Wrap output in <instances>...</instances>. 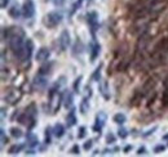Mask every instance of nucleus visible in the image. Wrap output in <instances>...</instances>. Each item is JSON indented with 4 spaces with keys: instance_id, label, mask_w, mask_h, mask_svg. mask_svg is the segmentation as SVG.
I'll return each instance as SVG.
<instances>
[{
    "instance_id": "nucleus-32",
    "label": "nucleus",
    "mask_w": 168,
    "mask_h": 157,
    "mask_svg": "<svg viewBox=\"0 0 168 157\" xmlns=\"http://www.w3.org/2000/svg\"><path fill=\"white\" fill-rule=\"evenodd\" d=\"M162 101H163V104H164V106H168V89H166V90L163 91V98H162Z\"/></svg>"
},
{
    "instance_id": "nucleus-36",
    "label": "nucleus",
    "mask_w": 168,
    "mask_h": 157,
    "mask_svg": "<svg viewBox=\"0 0 168 157\" xmlns=\"http://www.w3.org/2000/svg\"><path fill=\"white\" fill-rule=\"evenodd\" d=\"M156 129H158V126H154V127H153V129H150V130H148V131H146V133H144V137H149V135H150V134H153V133H154V131H155Z\"/></svg>"
},
{
    "instance_id": "nucleus-4",
    "label": "nucleus",
    "mask_w": 168,
    "mask_h": 157,
    "mask_svg": "<svg viewBox=\"0 0 168 157\" xmlns=\"http://www.w3.org/2000/svg\"><path fill=\"white\" fill-rule=\"evenodd\" d=\"M85 17H87V22H88V26H89V30H91L92 36H96V32H97V30H98V27H100L97 12L91 10V12L87 13V16H85Z\"/></svg>"
},
{
    "instance_id": "nucleus-15",
    "label": "nucleus",
    "mask_w": 168,
    "mask_h": 157,
    "mask_svg": "<svg viewBox=\"0 0 168 157\" xmlns=\"http://www.w3.org/2000/svg\"><path fill=\"white\" fill-rule=\"evenodd\" d=\"M66 125L67 127H73L74 125H76V113H75V108H70L69 113L66 116Z\"/></svg>"
},
{
    "instance_id": "nucleus-3",
    "label": "nucleus",
    "mask_w": 168,
    "mask_h": 157,
    "mask_svg": "<svg viewBox=\"0 0 168 157\" xmlns=\"http://www.w3.org/2000/svg\"><path fill=\"white\" fill-rule=\"evenodd\" d=\"M62 18H63V17H62V13H61V12L52 10V12H49L48 14H45L44 24L48 28H55V27L58 26L61 22H62Z\"/></svg>"
},
{
    "instance_id": "nucleus-8",
    "label": "nucleus",
    "mask_w": 168,
    "mask_h": 157,
    "mask_svg": "<svg viewBox=\"0 0 168 157\" xmlns=\"http://www.w3.org/2000/svg\"><path fill=\"white\" fill-rule=\"evenodd\" d=\"M48 85V80H47V76L44 75H40V73H36L33 80V88L35 90H44Z\"/></svg>"
},
{
    "instance_id": "nucleus-35",
    "label": "nucleus",
    "mask_w": 168,
    "mask_h": 157,
    "mask_svg": "<svg viewBox=\"0 0 168 157\" xmlns=\"http://www.w3.org/2000/svg\"><path fill=\"white\" fill-rule=\"evenodd\" d=\"M81 1H83V0H76V3H75V4L73 5V9H71V13H74L75 10H76L78 8H79V6L81 5Z\"/></svg>"
},
{
    "instance_id": "nucleus-14",
    "label": "nucleus",
    "mask_w": 168,
    "mask_h": 157,
    "mask_svg": "<svg viewBox=\"0 0 168 157\" xmlns=\"http://www.w3.org/2000/svg\"><path fill=\"white\" fill-rule=\"evenodd\" d=\"M26 140H27V147H30V148H35L36 145L39 144V140H38V137L35 135L34 133H31V130H28L27 131V134H26Z\"/></svg>"
},
{
    "instance_id": "nucleus-18",
    "label": "nucleus",
    "mask_w": 168,
    "mask_h": 157,
    "mask_svg": "<svg viewBox=\"0 0 168 157\" xmlns=\"http://www.w3.org/2000/svg\"><path fill=\"white\" fill-rule=\"evenodd\" d=\"M79 109H80V113H81V115H87V112L89 111V97H87V95H85V97L81 99Z\"/></svg>"
},
{
    "instance_id": "nucleus-27",
    "label": "nucleus",
    "mask_w": 168,
    "mask_h": 157,
    "mask_svg": "<svg viewBox=\"0 0 168 157\" xmlns=\"http://www.w3.org/2000/svg\"><path fill=\"white\" fill-rule=\"evenodd\" d=\"M118 137L120 139H126L128 137V130L124 129V127H119V129H118Z\"/></svg>"
},
{
    "instance_id": "nucleus-20",
    "label": "nucleus",
    "mask_w": 168,
    "mask_h": 157,
    "mask_svg": "<svg viewBox=\"0 0 168 157\" xmlns=\"http://www.w3.org/2000/svg\"><path fill=\"white\" fill-rule=\"evenodd\" d=\"M23 148H25V144H22V143H18V144H17V143H16V144L10 145L8 153H9V155H18V153L22 151Z\"/></svg>"
},
{
    "instance_id": "nucleus-16",
    "label": "nucleus",
    "mask_w": 168,
    "mask_h": 157,
    "mask_svg": "<svg viewBox=\"0 0 168 157\" xmlns=\"http://www.w3.org/2000/svg\"><path fill=\"white\" fill-rule=\"evenodd\" d=\"M65 126H63L62 124L57 122L55 126H53V135H55L56 138H62L63 135H65Z\"/></svg>"
},
{
    "instance_id": "nucleus-7",
    "label": "nucleus",
    "mask_w": 168,
    "mask_h": 157,
    "mask_svg": "<svg viewBox=\"0 0 168 157\" xmlns=\"http://www.w3.org/2000/svg\"><path fill=\"white\" fill-rule=\"evenodd\" d=\"M89 53H91V62L93 63L96 59L98 58L100 53H101V45L97 41L96 36H92V41L89 44Z\"/></svg>"
},
{
    "instance_id": "nucleus-12",
    "label": "nucleus",
    "mask_w": 168,
    "mask_h": 157,
    "mask_svg": "<svg viewBox=\"0 0 168 157\" xmlns=\"http://www.w3.org/2000/svg\"><path fill=\"white\" fill-rule=\"evenodd\" d=\"M62 97H63V107L66 109H70L74 107V94L73 91L66 90L62 93Z\"/></svg>"
},
{
    "instance_id": "nucleus-42",
    "label": "nucleus",
    "mask_w": 168,
    "mask_h": 157,
    "mask_svg": "<svg viewBox=\"0 0 168 157\" xmlns=\"http://www.w3.org/2000/svg\"><path fill=\"white\" fill-rule=\"evenodd\" d=\"M4 117H5V111H4V108L1 109V120H4Z\"/></svg>"
},
{
    "instance_id": "nucleus-41",
    "label": "nucleus",
    "mask_w": 168,
    "mask_h": 157,
    "mask_svg": "<svg viewBox=\"0 0 168 157\" xmlns=\"http://www.w3.org/2000/svg\"><path fill=\"white\" fill-rule=\"evenodd\" d=\"M26 155H35L34 148H33V149H30V151H27V152H26Z\"/></svg>"
},
{
    "instance_id": "nucleus-40",
    "label": "nucleus",
    "mask_w": 168,
    "mask_h": 157,
    "mask_svg": "<svg viewBox=\"0 0 168 157\" xmlns=\"http://www.w3.org/2000/svg\"><path fill=\"white\" fill-rule=\"evenodd\" d=\"M129 149H132V145H131V144H128V145H126V148H124V152H128Z\"/></svg>"
},
{
    "instance_id": "nucleus-2",
    "label": "nucleus",
    "mask_w": 168,
    "mask_h": 157,
    "mask_svg": "<svg viewBox=\"0 0 168 157\" xmlns=\"http://www.w3.org/2000/svg\"><path fill=\"white\" fill-rule=\"evenodd\" d=\"M36 115H38V108L35 106V103H31L28 104L25 111L22 112V115H20L18 121L20 124L25 125L28 130H33L36 125Z\"/></svg>"
},
{
    "instance_id": "nucleus-10",
    "label": "nucleus",
    "mask_w": 168,
    "mask_h": 157,
    "mask_svg": "<svg viewBox=\"0 0 168 157\" xmlns=\"http://www.w3.org/2000/svg\"><path fill=\"white\" fill-rule=\"evenodd\" d=\"M22 16L25 18H33L35 16V4L33 0H26L22 5Z\"/></svg>"
},
{
    "instance_id": "nucleus-11",
    "label": "nucleus",
    "mask_w": 168,
    "mask_h": 157,
    "mask_svg": "<svg viewBox=\"0 0 168 157\" xmlns=\"http://www.w3.org/2000/svg\"><path fill=\"white\" fill-rule=\"evenodd\" d=\"M49 57H51V50L45 46H41L40 49H38L36 54H35V59L38 62H45V60L49 59Z\"/></svg>"
},
{
    "instance_id": "nucleus-31",
    "label": "nucleus",
    "mask_w": 168,
    "mask_h": 157,
    "mask_svg": "<svg viewBox=\"0 0 168 157\" xmlns=\"http://www.w3.org/2000/svg\"><path fill=\"white\" fill-rule=\"evenodd\" d=\"M92 145H93V140H92V139H89V140H87V142L84 143L83 148L85 149V151H89V149L92 148Z\"/></svg>"
},
{
    "instance_id": "nucleus-30",
    "label": "nucleus",
    "mask_w": 168,
    "mask_h": 157,
    "mask_svg": "<svg viewBox=\"0 0 168 157\" xmlns=\"http://www.w3.org/2000/svg\"><path fill=\"white\" fill-rule=\"evenodd\" d=\"M115 142V135H114L113 133H109V134H106V143L108 144H111Z\"/></svg>"
},
{
    "instance_id": "nucleus-29",
    "label": "nucleus",
    "mask_w": 168,
    "mask_h": 157,
    "mask_svg": "<svg viewBox=\"0 0 168 157\" xmlns=\"http://www.w3.org/2000/svg\"><path fill=\"white\" fill-rule=\"evenodd\" d=\"M85 135H87V127H85V126H80L79 127V131H78V138L83 139V138H85Z\"/></svg>"
},
{
    "instance_id": "nucleus-26",
    "label": "nucleus",
    "mask_w": 168,
    "mask_h": 157,
    "mask_svg": "<svg viewBox=\"0 0 168 157\" xmlns=\"http://www.w3.org/2000/svg\"><path fill=\"white\" fill-rule=\"evenodd\" d=\"M10 134H12V137L16 138V139H20L23 135L22 131H21L20 129H17V127H12V129H10Z\"/></svg>"
},
{
    "instance_id": "nucleus-39",
    "label": "nucleus",
    "mask_w": 168,
    "mask_h": 157,
    "mask_svg": "<svg viewBox=\"0 0 168 157\" xmlns=\"http://www.w3.org/2000/svg\"><path fill=\"white\" fill-rule=\"evenodd\" d=\"M146 148L145 147H141V148H138V151H137V155L140 156V155H146Z\"/></svg>"
},
{
    "instance_id": "nucleus-6",
    "label": "nucleus",
    "mask_w": 168,
    "mask_h": 157,
    "mask_svg": "<svg viewBox=\"0 0 168 157\" xmlns=\"http://www.w3.org/2000/svg\"><path fill=\"white\" fill-rule=\"evenodd\" d=\"M33 52H34V41L31 40L30 37L26 39L25 41V46H23V53H22V57H21V62H27L30 60L31 55H33Z\"/></svg>"
},
{
    "instance_id": "nucleus-13",
    "label": "nucleus",
    "mask_w": 168,
    "mask_h": 157,
    "mask_svg": "<svg viewBox=\"0 0 168 157\" xmlns=\"http://www.w3.org/2000/svg\"><path fill=\"white\" fill-rule=\"evenodd\" d=\"M98 89H100V93L103 97L105 101H109L110 99V91H109V83L106 80L103 81H100V85H98Z\"/></svg>"
},
{
    "instance_id": "nucleus-5",
    "label": "nucleus",
    "mask_w": 168,
    "mask_h": 157,
    "mask_svg": "<svg viewBox=\"0 0 168 157\" xmlns=\"http://www.w3.org/2000/svg\"><path fill=\"white\" fill-rule=\"evenodd\" d=\"M106 120H108V116H106V113L103 112V111H100L97 115H96V117H95V124H93V126H92V130H93L95 133H97V134L101 135L102 127L105 126Z\"/></svg>"
},
{
    "instance_id": "nucleus-25",
    "label": "nucleus",
    "mask_w": 168,
    "mask_h": 157,
    "mask_svg": "<svg viewBox=\"0 0 168 157\" xmlns=\"http://www.w3.org/2000/svg\"><path fill=\"white\" fill-rule=\"evenodd\" d=\"M81 80H83V76H78L76 78H75V81H74V84H73V90L75 93H79L80 91V85H81Z\"/></svg>"
},
{
    "instance_id": "nucleus-9",
    "label": "nucleus",
    "mask_w": 168,
    "mask_h": 157,
    "mask_svg": "<svg viewBox=\"0 0 168 157\" xmlns=\"http://www.w3.org/2000/svg\"><path fill=\"white\" fill-rule=\"evenodd\" d=\"M71 44V36H70V32L67 30H63L61 32L60 37H58V45H60V49L62 52L67 50V48L70 46Z\"/></svg>"
},
{
    "instance_id": "nucleus-34",
    "label": "nucleus",
    "mask_w": 168,
    "mask_h": 157,
    "mask_svg": "<svg viewBox=\"0 0 168 157\" xmlns=\"http://www.w3.org/2000/svg\"><path fill=\"white\" fill-rule=\"evenodd\" d=\"M164 149H166V145H163V144H158V145H155L154 152H155V153H160V152H163Z\"/></svg>"
},
{
    "instance_id": "nucleus-38",
    "label": "nucleus",
    "mask_w": 168,
    "mask_h": 157,
    "mask_svg": "<svg viewBox=\"0 0 168 157\" xmlns=\"http://www.w3.org/2000/svg\"><path fill=\"white\" fill-rule=\"evenodd\" d=\"M65 1H66V0H53V3H55L56 6H62Z\"/></svg>"
},
{
    "instance_id": "nucleus-28",
    "label": "nucleus",
    "mask_w": 168,
    "mask_h": 157,
    "mask_svg": "<svg viewBox=\"0 0 168 157\" xmlns=\"http://www.w3.org/2000/svg\"><path fill=\"white\" fill-rule=\"evenodd\" d=\"M0 138H1V147H3V145H4L5 143H8V137L5 135V130L3 129V127L0 129Z\"/></svg>"
},
{
    "instance_id": "nucleus-21",
    "label": "nucleus",
    "mask_w": 168,
    "mask_h": 157,
    "mask_svg": "<svg viewBox=\"0 0 168 157\" xmlns=\"http://www.w3.org/2000/svg\"><path fill=\"white\" fill-rule=\"evenodd\" d=\"M52 134H53V129L51 126H47L44 130V143L45 144H51L52 143Z\"/></svg>"
},
{
    "instance_id": "nucleus-43",
    "label": "nucleus",
    "mask_w": 168,
    "mask_h": 157,
    "mask_svg": "<svg viewBox=\"0 0 168 157\" xmlns=\"http://www.w3.org/2000/svg\"><path fill=\"white\" fill-rule=\"evenodd\" d=\"M163 139H164V140H168V134H166V135H164V137H163Z\"/></svg>"
},
{
    "instance_id": "nucleus-17",
    "label": "nucleus",
    "mask_w": 168,
    "mask_h": 157,
    "mask_svg": "<svg viewBox=\"0 0 168 157\" xmlns=\"http://www.w3.org/2000/svg\"><path fill=\"white\" fill-rule=\"evenodd\" d=\"M8 14H9V17L17 19V18H20V16L22 14V8L20 9L18 5H13V6H10V8L8 9Z\"/></svg>"
},
{
    "instance_id": "nucleus-19",
    "label": "nucleus",
    "mask_w": 168,
    "mask_h": 157,
    "mask_svg": "<svg viewBox=\"0 0 168 157\" xmlns=\"http://www.w3.org/2000/svg\"><path fill=\"white\" fill-rule=\"evenodd\" d=\"M102 67H103V63H100V65L96 67L95 72L92 73V80L96 81V83H100V81H101V71H102Z\"/></svg>"
},
{
    "instance_id": "nucleus-24",
    "label": "nucleus",
    "mask_w": 168,
    "mask_h": 157,
    "mask_svg": "<svg viewBox=\"0 0 168 157\" xmlns=\"http://www.w3.org/2000/svg\"><path fill=\"white\" fill-rule=\"evenodd\" d=\"M78 52L81 54V52H83V42H81L79 39L76 40V42H75V45H74V48H73V54L76 57L78 55Z\"/></svg>"
},
{
    "instance_id": "nucleus-37",
    "label": "nucleus",
    "mask_w": 168,
    "mask_h": 157,
    "mask_svg": "<svg viewBox=\"0 0 168 157\" xmlns=\"http://www.w3.org/2000/svg\"><path fill=\"white\" fill-rule=\"evenodd\" d=\"M8 4H9V0H1V3H0V5H1V9H7Z\"/></svg>"
},
{
    "instance_id": "nucleus-33",
    "label": "nucleus",
    "mask_w": 168,
    "mask_h": 157,
    "mask_svg": "<svg viewBox=\"0 0 168 157\" xmlns=\"http://www.w3.org/2000/svg\"><path fill=\"white\" fill-rule=\"evenodd\" d=\"M71 153H73V155H79V153H80L79 145H78V144H74L73 147H71Z\"/></svg>"
},
{
    "instance_id": "nucleus-22",
    "label": "nucleus",
    "mask_w": 168,
    "mask_h": 157,
    "mask_svg": "<svg viewBox=\"0 0 168 157\" xmlns=\"http://www.w3.org/2000/svg\"><path fill=\"white\" fill-rule=\"evenodd\" d=\"M113 121L115 124H118V125H123L124 122L127 121V117H126V115L124 113H115V115L113 116Z\"/></svg>"
},
{
    "instance_id": "nucleus-1",
    "label": "nucleus",
    "mask_w": 168,
    "mask_h": 157,
    "mask_svg": "<svg viewBox=\"0 0 168 157\" xmlns=\"http://www.w3.org/2000/svg\"><path fill=\"white\" fill-rule=\"evenodd\" d=\"M1 39L3 41L8 40L9 48L13 52L14 57H17L18 59H21L23 53V46L25 41H26V34L21 27L12 26V27H3L1 30Z\"/></svg>"
},
{
    "instance_id": "nucleus-23",
    "label": "nucleus",
    "mask_w": 168,
    "mask_h": 157,
    "mask_svg": "<svg viewBox=\"0 0 168 157\" xmlns=\"http://www.w3.org/2000/svg\"><path fill=\"white\" fill-rule=\"evenodd\" d=\"M51 67H52V63H45V65H43L40 68H39L38 73L44 75V76H48V75L51 73Z\"/></svg>"
}]
</instances>
